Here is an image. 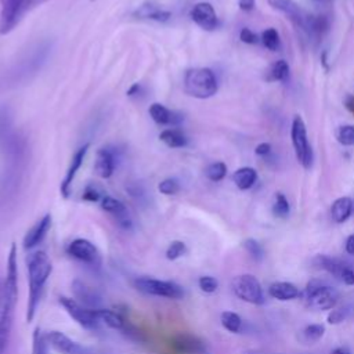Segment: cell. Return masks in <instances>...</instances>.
Segmentation results:
<instances>
[{
    "mask_svg": "<svg viewBox=\"0 0 354 354\" xmlns=\"http://www.w3.org/2000/svg\"><path fill=\"white\" fill-rule=\"evenodd\" d=\"M18 300V264L17 246L11 245L7 259V272L0 295V354H4L11 335L14 310Z\"/></svg>",
    "mask_w": 354,
    "mask_h": 354,
    "instance_id": "cell-1",
    "label": "cell"
},
{
    "mask_svg": "<svg viewBox=\"0 0 354 354\" xmlns=\"http://www.w3.org/2000/svg\"><path fill=\"white\" fill-rule=\"evenodd\" d=\"M26 270L29 282L26 301V322H32L36 315L46 282L51 275L53 264L46 252L37 250L29 254V257L26 259Z\"/></svg>",
    "mask_w": 354,
    "mask_h": 354,
    "instance_id": "cell-2",
    "label": "cell"
},
{
    "mask_svg": "<svg viewBox=\"0 0 354 354\" xmlns=\"http://www.w3.org/2000/svg\"><path fill=\"white\" fill-rule=\"evenodd\" d=\"M268 4L274 10L285 14L297 29L311 37H319L329 29V19L325 15H313L293 0H268Z\"/></svg>",
    "mask_w": 354,
    "mask_h": 354,
    "instance_id": "cell-3",
    "label": "cell"
},
{
    "mask_svg": "<svg viewBox=\"0 0 354 354\" xmlns=\"http://www.w3.org/2000/svg\"><path fill=\"white\" fill-rule=\"evenodd\" d=\"M218 83L214 72L209 68H192L185 72L184 90L188 95L199 100L209 98L217 93Z\"/></svg>",
    "mask_w": 354,
    "mask_h": 354,
    "instance_id": "cell-4",
    "label": "cell"
},
{
    "mask_svg": "<svg viewBox=\"0 0 354 354\" xmlns=\"http://www.w3.org/2000/svg\"><path fill=\"white\" fill-rule=\"evenodd\" d=\"M134 288L148 296L180 300L185 296V290L174 281L158 279L152 277H138L134 279Z\"/></svg>",
    "mask_w": 354,
    "mask_h": 354,
    "instance_id": "cell-5",
    "label": "cell"
},
{
    "mask_svg": "<svg viewBox=\"0 0 354 354\" xmlns=\"http://www.w3.org/2000/svg\"><path fill=\"white\" fill-rule=\"evenodd\" d=\"M304 295L307 304L314 310H330L339 300V292L335 288L324 285L317 279H313L307 283Z\"/></svg>",
    "mask_w": 354,
    "mask_h": 354,
    "instance_id": "cell-6",
    "label": "cell"
},
{
    "mask_svg": "<svg viewBox=\"0 0 354 354\" xmlns=\"http://www.w3.org/2000/svg\"><path fill=\"white\" fill-rule=\"evenodd\" d=\"M290 137H292V144L295 148L296 158L299 163L304 169H310L313 165V149L307 138V130L303 119L297 115L295 116L290 127Z\"/></svg>",
    "mask_w": 354,
    "mask_h": 354,
    "instance_id": "cell-7",
    "label": "cell"
},
{
    "mask_svg": "<svg viewBox=\"0 0 354 354\" xmlns=\"http://www.w3.org/2000/svg\"><path fill=\"white\" fill-rule=\"evenodd\" d=\"M231 288L234 295L250 304H263L264 303V295L260 282L256 277L250 274H242L236 275L232 282Z\"/></svg>",
    "mask_w": 354,
    "mask_h": 354,
    "instance_id": "cell-8",
    "label": "cell"
},
{
    "mask_svg": "<svg viewBox=\"0 0 354 354\" xmlns=\"http://www.w3.org/2000/svg\"><path fill=\"white\" fill-rule=\"evenodd\" d=\"M59 304L64 307V310L68 313V315L76 321L80 326L88 330H95L100 326V321L95 314V308H90L79 303L76 299L61 296Z\"/></svg>",
    "mask_w": 354,
    "mask_h": 354,
    "instance_id": "cell-9",
    "label": "cell"
},
{
    "mask_svg": "<svg viewBox=\"0 0 354 354\" xmlns=\"http://www.w3.org/2000/svg\"><path fill=\"white\" fill-rule=\"evenodd\" d=\"M66 253L77 261H82L90 267L98 268L102 263V257L97 246L84 238H76L71 241L66 246Z\"/></svg>",
    "mask_w": 354,
    "mask_h": 354,
    "instance_id": "cell-10",
    "label": "cell"
},
{
    "mask_svg": "<svg viewBox=\"0 0 354 354\" xmlns=\"http://www.w3.org/2000/svg\"><path fill=\"white\" fill-rule=\"evenodd\" d=\"M170 346L178 354H210L202 339L187 332L171 336Z\"/></svg>",
    "mask_w": 354,
    "mask_h": 354,
    "instance_id": "cell-11",
    "label": "cell"
},
{
    "mask_svg": "<svg viewBox=\"0 0 354 354\" xmlns=\"http://www.w3.org/2000/svg\"><path fill=\"white\" fill-rule=\"evenodd\" d=\"M47 344L58 354H88L87 348L71 339L68 335L59 330H50L44 333Z\"/></svg>",
    "mask_w": 354,
    "mask_h": 354,
    "instance_id": "cell-12",
    "label": "cell"
},
{
    "mask_svg": "<svg viewBox=\"0 0 354 354\" xmlns=\"http://www.w3.org/2000/svg\"><path fill=\"white\" fill-rule=\"evenodd\" d=\"M0 33L6 35L18 25L24 12L21 8V0H0Z\"/></svg>",
    "mask_w": 354,
    "mask_h": 354,
    "instance_id": "cell-13",
    "label": "cell"
},
{
    "mask_svg": "<svg viewBox=\"0 0 354 354\" xmlns=\"http://www.w3.org/2000/svg\"><path fill=\"white\" fill-rule=\"evenodd\" d=\"M191 19L203 30H214L218 28L220 21L218 17L213 8V6L210 3L206 1H201L196 3L192 8H191Z\"/></svg>",
    "mask_w": 354,
    "mask_h": 354,
    "instance_id": "cell-14",
    "label": "cell"
},
{
    "mask_svg": "<svg viewBox=\"0 0 354 354\" xmlns=\"http://www.w3.org/2000/svg\"><path fill=\"white\" fill-rule=\"evenodd\" d=\"M101 209L105 210L106 213H109L115 218V221L118 223V225L120 228H123L126 231L131 230L133 220L130 217V213H129L126 205L122 201L105 195L101 201Z\"/></svg>",
    "mask_w": 354,
    "mask_h": 354,
    "instance_id": "cell-15",
    "label": "cell"
},
{
    "mask_svg": "<svg viewBox=\"0 0 354 354\" xmlns=\"http://www.w3.org/2000/svg\"><path fill=\"white\" fill-rule=\"evenodd\" d=\"M118 155L115 148L112 147H102L97 151L95 162H94V171L101 178H109L116 167Z\"/></svg>",
    "mask_w": 354,
    "mask_h": 354,
    "instance_id": "cell-16",
    "label": "cell"
},
{
    "mask_svg": "<svg viewBox=\"0 0 354 354\" xmlns=\"http://www.w3.org/2000/svg\"><path fill=\"white\" fill-rule=\"evenodd\" d=\"M51 228V214H44L33 227L28 230V232L24 236V249L30 250L36 248L47 235V232Z\"/></svg>",
    "mask_w": 354,
    "mask_h": 354,
    "instance_id": "cell-17",
    "label": "cell"
},
{
    "mask_svg": "<svg viewBox=\"0 0 354 354\" xmlns=\"http://www.w3.org/2000/svg\"><path fill=\"white\" fill-rule=\"evenodd\" d=\"M88 148H90V145H88V144H84L83 147H80V148L75 152V155H73V158H72V160H71V165H69V167H68V171H66V174H65V178L62 180L61 187H59V191H61V194H62L64 198H68V196H69L72 183H73V180H75V177H76L77 170H79L80 166L83 165V160H84V158H86V153H87Z\"/></svg>",
    "mask_w": 354,
    "mask_h": 354,
    "instance_id": "cell-18",
    "label": "cell"
},
{
    "mask_svg": "<svg viewBox=\"0 0 354 354\" xmlns=\"http://www.w3.org/2000/svg\"><path fill=\"white\" fill-rule=\"evenodd\" d=\"M151 118L163 126H180L184 122V115L178 111H171L159 102H153L149 106Z\"/></svg>",
    "mask_w": 354,
    "mask_h": 354,
    "instance_id": "cell-19",
    "label": "cell"
},
{
    "mask_svg": "<svg viewBox=\"0 0 354 354\" xmlns=\"http://www.w3.org/2000/svg\"><path fill=\"white\" fill-rule=\"evenodd\" d=\"M72 292H73V296L75 299L82 303L83 306L86 307H90V308H100L98 304L101 303V296L98 295V292L88 286L87 283L79 281V279H75L72 282Z\"/></svg>",
    "mask_w": 354,
    "mask_h": 354,
    "instance_id": "cell-20",
    "label": "cell"
},
{
    "mask_svg": "<svg viewBox=\"0 0 354 354\" xmlns=\"http://www.w3.org/2000/svg\"><path fill=\"white\" fill-rule=\"evenodd\" d=\"M95 314H97L100 324L102 322L108 328H111L113 330H119L123 335L127 330V328L130 326V322L126 321V318L119 311H115L111 308H95Z\"/></svg>",
    "mask_w": 354,
    "mask_h": 354,
    "instance_id": "cell-21",
    "label": "cell"
},
{
    "mask_svg": "<svg viewBox=\"0 0 354 354\" xmlns=\"http://www.w3.org/2000/svg\"><path fill=\"white\" fill-rule=\"evenodd\" d=\"M133 15L136 18L140 19H149V21H156V22H166L171 18V12L162 8L160 6L152 3V1H147L144 4H141L134 12Z\"/></svg>",
    "mask_w": 354,
    "mask_h": 354,
    "instance_id": "cell-22",
    "label": "cell"
},
{
    "mask_svg": "<svg viewBox=\"0 0 354 354\" xmlns=\"http://www.w3.org/2000/svg\"><path fill=\"white\" fill-rule=\"evenodd\" d=\"M268 293L271 297L278 299L281 301L293 300L300 295L297 286L290 282H274L270 285Z\"/></svg>",
    "mask_w": 354,
    "mask_h": 354,
    "instance_id": "cell-23",
    "label": "cell"
},
{
    "mask_svg": "<svg viewBox=\"0 0 354 354\" xmlns=\"http://www.w3.org/2000/svg\"><path fill=\"white\" fill-rule=\"evenodd\" d=\"M353 213V199L348 196L337 198L330 207V216L336 223H344Z\"/></svg>",
    "mask_w": 354,
    "mask_h": 354,
    "instance_id": "cell-24",
    "label": "cell"
},
{
    "mask_svg": "<svg viewBox=\"0 0 354 354\" xmlns=\"http://www.w3.org/2000/svg\"><path fill=\"white\" fill-rule=\"evenodd\" d=\"M314 264L318 266V268H322L325 271H328L329 274L335 275L337 279H340L344 268L347 267L346 263L337 260V259H333V257H329V256H325V254H318L315 259H314Z\"/></svg>",
    "mask_w": 354,
    "mask_h": 354,
    "instance_id": "cell-25",
    "label": "cell"
},
{
    "mask_svg": "<svg viewBox=\"0 0 354 354\" xmlns=\"http://www.w3.org/2000/svg\"><path fill=\"white\" fill-rule=\"evenodd\" d=\"M257 180V171L253 167H241L234 171L232 181L239 189H249Z\"/></svg>",
    "mask_w": 354,
    "mask_h": 354,
    "instance_id": "cell-26",
    "label": "cell"
},
{
    "mask_svg": "<svg viewBox=\"0 0 354 354\" xmlns=\"http://www.w3.org/2000/svg\"><path fill=\"white\" fill-rule=\"evenodd\" d=\"M160 141H163L170 148H183L188 144V137L180 129H166L159 134Z\"/></svg>",
    "mask_w": 354,
    "mask_h": 354,
    "instance_id": "cell-27",
    "label": "cell"
},
{
    "mask_svg": "<svg viewBox=\"0 0 354 354\" xmlns=\"http://www.w3.org/2000/svg\"><path fill=\"white\" fill-rule=\"evenodd\" d=\"M289 76V65L283 59L275 61L267 71V82H283Z\"/></svg>",
    "mask_w": 354,
    "mask_h": 354,
    "instance_id": "cell-28",
    "label": "cell"
},
{
    "mask_svg": "<svg viewBox=\"0 0 354 354\" xmlns=\"http://www.w3.org/2000/svg\"><path fill=\"white\" fill-rule=\"evenodd\" d=\"M221 325L231 333H238L242 328V318L234 311H223L220 317Z\"/></svg>",
    "mask_w": 354,
    "mask_h": 354,
    "instance_id": "cell-29",
    "label": "cell"
},
{
    "mask_svg": "<svg viewBox=\"0 0 354 354\" xmlns=\"http://www.w3.org/2000/svg\"><path fill=\"white\" fill-rule=\"evenodd\" d=\"M48 344L40 326H36L32 335V354H50Z\"/></svg>",
    "mask_w": 354,
    "mask_h": 354,
    "instance_id": "cell-30",
    "label": "cell"
},
{
    "mask_svg": "<svg viewBox=\"0 0 354 354\" xmlns=\"http://www.w3.org/2000/svg\"><path fill=\"white\" fill-rule=\"evenodd\" d=\"M261 43L266 48L271 50V51H277L281 47V39L279 35L277 32V29L274 28H268L261 33Z\"/></svg>",
    "mask_w": 354,
    "mask_h": 354,
    "instance_id": "cell-31",
    "label": "cell"
},
{
    "mask_svg": "<svg viewBox=\"0 0 354 354\" xmlns=\"http://www.w3.org/2000/svg\"><path fill=\"white\" fill-rule=\"evenodd\" d=\"M289 212H290V205L286 196L282 192H277L274 205H272V213L279 218H285L289 216Z\"/></svg>",
    "mask_w": 354,
    "mask_h": 354,
    "instance_id": "cell-32",
    "label": "cell"
},
{
    "mask_svg": "<svg viewBox=\"0 0 354 354\" xmlns=\"http://www.w3.org/2000/svg\"><path fill=\"white\" fill-rule=\"evenodd\" d=\"M205 174L210 181H220L227 174V166L223 162H214L206 167Z\"/></svg>",
    "mask_w": 354,
    "mask_h": 354,
    "instance_id": "cell-33",
    "label": "cell"
},
{
    "mask_svg": "<svg viewBox=\"0 0 354 354\" xmlns=\"http://www.w3.org/2000/svg\"><path fill=\"white\" fill-rule=\"evenodd\" d=\"M187 253V246L183 241H173L166 249V259L167 260H177Z\"/></svg>",
    "mask_w": 354,
    "mask_h": 354,
    "instance_id": "cell-34",
    "label": "cell"
},
{
    "mask_svg": "<svg viewBox=\"0 0 354 354\" xmlns=\"http://www.w3.org/2000/svg\"><path fill=\"white\" fill-rule=\"evenodd\" d=\"M104 196L105 195L101 191V188L97 184H94V183L87 184L84 191H83V195H82L83 201H87V202H98V201H102Z\"/></svg>",
    "mask_w": 354,
    "mask_h": 354,
    "instance_id": "cell-35",
    "label": "cell"
},
{
    "mask_svg": "<svg viewBox=\"0 0 354 354\" xmlns=\"http://www.w3.org/2000/svg\"><path fill=\"white\" fill-rule=\"evenodd\" d=\"M337 141L342 145L350 147L354 145V126L353 124H344L337 130Z\"/></svg>",
    "mask_w": 354,
    "mask_h": 354,
    "instance_id": "cell-36",
    "label": "cell"
},
{
    "mask_svg": "<svg viewBox=\"0 0 354 354\" xmlns=\"http://www.w3.org/2000/svg\"><path fill=\"white\" fill-rule=\"evenodd\" d=\"M243 248L246 249V252L254 259V260H261L264 256V250L263 246L253 238H248L243 241Z\"/></svg>",
    "mask_w": 354,
    "mask_h": 354,
    "instance_id": "cell-37",
    "label": "cell"
},
{
    "mask_svg": "<svg viewBox=\"0 0 354 354\" xmlns=\"http://www.w3.org/2000/svg\"><path fill=\"white\" fill-rule=\"evenodd\" d=\"M350 313H351L350 306H343V307L335 308V310H332V311L329 313V315H328V322H329V324H333V325L340 324V322H343L344 319L348 318Z\"/></svg>",
    "mask_w": 354,
    "mask_h": 354,
    "instance_id": "cell-38",
    "label": "cell"
},
{
    "mask_svg": "<svg viewBox=\"0 0 354 354\" xmlns=\"http://www.w3.org/2000/svg\"><path fill=\"white\" fill-rule=\"evenodd\" d=\"M158 189L165 195H176L180 191V183L177 178H165L159 183Z\"/></svg>",
    "mask_w": 354,
    "mask_h": 354,
    "instance_id": "cell-39",
    "label": "cell"
},
{
    "mask_svg": "<svg viewBox=\"0 0 354 354\" xmlns=\"http://www.w3.org/2000/svg\"><path fill=\"white\" fill-rule=\"evenodd\" d=\"M198 285H199L201 290L205 292V293H213V292H216L217 288H218L217 279H216L214 277H210V275H202V277H199Z\"/></svg>",
    "mask_w": 354,
    "mask_h": 354,
    "instance_id": "cell-40",
    "label": "cell"
},
{
    "mask_svg": "<svg viewBox=\"0 0 354 354\" xmlns=\"http://www.w3.org/2000/svg\"><path fill=\"white\" fill-rule=\"evenodd\" d=\"M324 332H325V326H324V325H321V324H311V325L306 326V329H304L303 333H304V337H306L307 340L315 342V340H318V339L322 337Z\"/></svg>",
    "mask_w": 354,
    "mask_h": 354,
    "instance_id": "cell-41",
    "label": "cell"
},
{
    "mask_svg": "<svg viewBox=\"0 0 354 354\" xmlns=\"http://www.w3.org/2000/svg\"><path fill=\"white\" fill-rule=\"evenodd\" d=\"M239 39L243 41V43H246V44H257L259 43V37H257V35L253 32V30H250L249 28H243V29H241V32H239Z\"/></svg>",
    "mask_w": 354,
    "mask_h": 354,
    "instance_id": "cell-42",
    "label": "cell"
},
{
    "mask_svg": "<svg viewBox=\"0 0 354 354\" xmlns=\"http://www.w3.org/2000/svg\"><path fill=\"white\" fill-rule=\"evenodd\" d=\"M46 1H47V0H21V8H22L24 15H25L26 12H29L32 8L40 6V4L46 3Z\"/></svg>",
    "mask_w": 354,
    "mask_h": 354,
    "instance_id": "cell-43",
    "label": "cell"
},
{
    "mask_svg": "<svg viewBox=\"0 0 354 354\" xmlns=\"http://www.w3.org/2000/svg\"><path fill=\"white\" fill-rule=\"evenodd\" d=\"M340 281L344 282L346 285H354V268L347 266L340 277Z\"/></svg>",
    "mask_w": 354,
    "mask_h": 354,
    "instance_id": "cell-44",
    "label": "cell"
},
{
    "mask_svg": "<svg viewBox=\"0 0 354 354\" xmlns=\"http://www.w3.org/2000/svg\"><path fill=\"white\" fill-rule=\"evenodd\" d=\"M254 152H256V155H259V156H266V155H268V153L271 152V145H270L268 142H261V144H259V145L256 147Z\"/></svg>",
    "mask_w": 354,
    "mask_h": 354,
    "instance_id": "cell-45",
    "label": "cell"
},
{
    "mask_svg": "<svg viewBox=\"0 0 354 354\" xmlns=\"http://www.w3.org/2000/svg\"><path fill=\"white\" fill-rule=\"evenodd\" d=\"M256 0H238V6L242 11H252L254 8Z\"/></svg>",
    "mask_w": 354,
    "mask_h": 354,
    "instance_id": "cell-46",
    "label": "cell"
},
{
    "mask_svg": "<svg viewBox=\"0 0 354 354\" xmlns=\"http://www.w3.org/2000/svg\"><path fill=\"white\" fill-rule=\"evenodd\" d=\"M142 93V86L140 83H134L130 86V88L127 90V95L129 97H136V95H140Z\"/></svg>",
    "mask_w": 354,
    "mask_h": 354,
    "instance_id": "cell-47",
    "label": "cell"
},
{
    "mask_svg": "<svg viewBox=\"0 0 354 354\" xmlns=\"http://www.w3.org/2000/svg\"><path fill=\"white\" fill-rule=\"evenodd\" d=\"M346 252L354 254V234L346 239Z\"/></svg>",
    "mask_w": 354,
    "mask_h": 354,
    "instance_id": "cell-48",
    "label": "cell"
},
{
    "mask_svg": "<svg viewBox=\"0 0 354 354\" xmlns=\"http://www.w3.org/2000/svg\"><path fill=\"white\" fill-rule=\"evenodd\" d=\"M344 104H346L348 111L354 112V95H347L346 100H344Z\"/></svg>",
    "mask_w": 354,
    "mask_h": 354,
    "instance_id": "cell-49",
    "label": "cell"
},
{
    "mask_svg": "<svg viewBox=\"0 0 354 354\" xmlns=\"http://www.w3.org/2000/svg\"><path fill=\"white\" fill-rule=\"evenodd\" d=\"M332 354H350V351L347 348H344V347H337V348H335L332 351Z\"/></svg>",
    "mask_w": 354,
    "mask_h": 354,
    "instance_id": "cell-50",
    "label": "cell"
},
{
    "mask_svg": "<svg viewBox=\"0 0 354 354\" xmlns=\"http://www.w3.org/2000/svg\"><path fill=\"white\" fill-rule=\"evenodd\" d=\"M315 1H328V0H315Z\"/></svg>",
    "mask_w": 354,
    "mask_h": 354,
    "instance_id": "cell-51",
    "label": "cell"
},
{
    "mask_svg": "<svg viewBox=\"0 0 354 354\" xmlns=\"http://www.w3.org/2000/svg\"><path fill=\"white\" fill-rule=\"evenodd\" d=\"M0 295H1V288H0Z\"/></svg>",
    "mask_w": 354,
    "mask_h": 354,
    "instance_id": "cell-52",
    "label": "cell"
},
{
    "mask_svg": "<svg viewBox=\"0 0 354 354\" xmlns=\"http://www.w3.org/2000/svg\"><path fill=\"white\" fill-rule=\"evenodd\" d=\"M91 1H94V0H91Z\"/></svg>",
    "mask_w": 354,
    "mask_h": 354,
    "instance_id": "cell-53",
    "label": "cell"
}]
</instances>
